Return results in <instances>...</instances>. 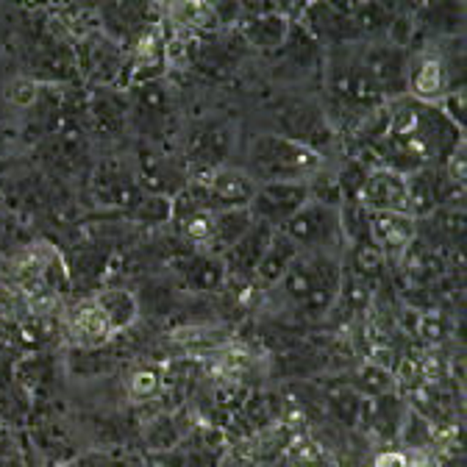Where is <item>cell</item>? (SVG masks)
I'll return each mask as SVG.
<instances>
[{"mask_svg":"<svg viewBox=\"0 0 467 467\" xmlns=\"http://www.w3.org/2000/svg\"><path fill=\"white\" fill-rule=\"evenodd\" d=\"M126 220L145 225V228H159L167 225L172 220V201L170 198H159V195H142L134 209L126 212Z\"/></svg>","mask_w":467,"mask_h":467,"instance_id":"29","label":"cell"},{"mask_svg":"<svg viewBox=\"0 0 467 467\" xmlns=\"http://www.w3.org/2000/svg\"><path fill=\"white\" fill-rule=\"evenodd\" d=\"M365 73L370 76L373 87L384 100H398L406 98V84H409V56L412 50L389 45L387 39L365 42L359 47Z\"/></svg>","mask_w":467,"mask_h":467,"instance_id":"7","label":"cell"},{"mask_svg":"<svg viewBox=\"0 0 467 467\" xmlns=\"http://www.w3.org/2000/svg\"><path fill=\"white\" fill-rule=\"evenodd\" d=\"M278 231L286 240L296 243L301 254H337L334 248L345 243L339 228V209L312 201L296 217L286 220Z\"/></svg>","mask_w":467,"mask_h":467,"instance_id":"6","label":"cell"},{"mask_svg":"<svg viewBox=\"0 0 467 467\" xmlns=\"http://www.w3.org/2000/svg\"><path fill=\"white\" fill-rule=\"evenodd\" d=\"M267 111L275 123L273 134L301 142L323 159L337 145V126L328 120L326 106L312 98H278Z\"/></svg>","mask_w":467,"mask_h":467,"instance_id":"3","label":"cell"},{"mask_svg":"<svg viewBox=\"0 0 467 467\" xmlns=\"http://www.w3.org/2000/svg\"><path fill=\"white\" fill-rule=\"evenodd\" d=\"M345 265L339 254H301L278 289L301 317H326L342 296Z\"/></svg>","mask_w":467,"mask_h":467,"instance_id":"1","label":"cell"},{"mask_svg":"<svg viewBox=\"0 0 467 467\" xmlns=\"http://www.w3.org/2000/svg\"><path fill=\"white\" fill-rule=\"evenodd\" d=\"M275 62H281L284 73H296V76H309L323 70L326 65V47L298 23L292 20L284 45L273 53Z\"/></svg>","mask_w":467,"mask_h":467,"instance_id":"14","label":"cell"},{"mask_svg":"<svg viewBox=\"0 0 467 467\" xmlns=\"http://www.w3.org/2000/svg\"><path fill=\"white\" fill-rule=\"evenodd\" d=\"M76 50V67L78 78L95 89V87H117L123 89L126 84V67H129V53L109 39L103 31H84L78 42L73 45Z\"/></svg>","mask_w":467,"mask_h":467,"instance_id":"4","label":"cell"},{"mask_svg":"<svg viewBox=\"0 0 467 467\" xmlns=\"http://www.w3.org/2000/svg\"><path fill=\"white\" fill-rule=\"evenodd\" d=\"M134 179L140 184V190L145 195H159V198H175L190 182V172L170 161L167 156H156V153H142L140 156V167L134 170Z\"/></svg>","mask_w":467,"mask_h":467,"instance_id":"15","label":"cell"},{"mask_svg":"<svg viewBox=\"0 0 467 467\" xmlns=\"http://www.w3.org/2000/svg\"><path fill=\"white\" fill-rule=\"evenodd\" d=\"M220 467H248V462L243 456H237V453H225L220 459Z\"/></svg>","mask_w":467,"mask_h":467,"instance_id":"34","label":"cell"},{"mask_svg":"<svg viewBox=\"0 0 467 467\" xmlns=\"http://www.w3.org/2000/svg\"><path fill=\"white\" fill-rule=\"evenodd\" d=\"M234 150V126L223 120H212L198 126L187 140V172L190 179H203L217 167L228 164Z\"/></svg>","mask_w":467,"mask_h":467,"instance_id":"8","label":"cell"},{"mask_svg":"<svg viewBox=\"0 0 467 467\" xmlns=\"http://www.w3.org/2000/svg\"><path fill=\"white\" fill-rule=\"evenodd\" d=\"M89 123L100 137H120L129 129V100L126 89L95 87L87 95Z\"/></svg>","mask_w":467,"mask_h":467,"instance_id":"16","label":"cell"},{"mask_svg":"<svg viewBox=\"0 0 467 467\" xmlns=\"http://www.w3.org/2000/svg\"><path fill=\"white\" fill-rule=\"evenodd\" d=\"M406 190H409V214L415 220H426L437 214L445 203L462 195V187H456L448 179L442 167H423L418 172H409Z\"/></svg>","mask_w":467,"mask_h":467,"instance_id":"11","label":"cell"},{"mask_svg":"<svg viewBox=\"0 0 467 467\" xmlns=\"http://www.w3.org/2000/svg\"><path fill=\"white\" fill-rule=\"evenodd\" d=\"M415 23V39L418 36H431L437 39H451L462 36L464 31V4H426L412 12Z\"/></svg>","mask_w":467,"mask_h":467,"instance_id":"21","label":"cell"},{"mask_svg":"<svg viewBox=\"0 0 467 467\" xmlns=\"http://www.w3.org/2000/svg\"><path fill=\"white\" fill-rule=\"evenodd\" d=\"M359 203L370 214H409L406 175L387 170V167H373L368 175V184L359 195Z\"/></svg>","mask_w":467,"mask_h":467,"instance_id":"12","label":"cell"},{"mask_svg":"<svg viewBox=\"0 0 467 467\" xmlns=\"http://www.w3.org/2000/svg\"><path fill=\"white\" fill-rule=\"evenodd\" d=\"M100 28L109 39H114L126 53L159 26V6L153 4H106L98 9Z\"/></svg>","mask_w":467,"mask_h":467,"instance_id":"10","label":"cell"},{"mask_svg":"<svg viewBox=\"0 0 467 467\" xmlns=\"http://www.w3.org/2000/svg\"><path fill=\"white\" fill-rule=\"evenodd\" d=\"M326 403L331 409V415L339 418L345 426H354L362 418V412H365V400L357 395V389H350V387H334V389H328Z\"/></svg>","mask_w":467,"mask_h":467,"instance_id":"30","label":"cell"},{"mask_svg":"<svg viewBox=\"0 0 467 467\" xmlns=\"http://www.w3.org/2000/svg\"><path fill=\"white\" fill-rule=\"evenodd\" d=\"M172 267L179 270L182 286L187 292H192V296H212V292H220L228 284L223 259L203 254V251H192L190 256L179 259Z\"/></svg>","mask_w":467,"mask_h":467,"instance_id":"19","label":"cell"},{"mask_svg":"<svg viewBox=\"0 0 467 467\" xmlns=\"http://www.w3.org/2000/svg\"><path fill=\"white\" fill-rule=\"evenodd\" d=\"M198 182L206 184L214 214L225 209H248L256 195V182L243 167H234V164H223Z\"/></svg>","mask_w":467,"mask_h":467,"instance_id":"13","label":"cell"},{"mask_svg":"<svg viewBox=\"0 0 467 467\" xmlns=\"http://www.w3.org/2000/svg\"><path fill=\"white\" fill-rule=\"evenodd\" d=\"M65 467H126V462L114 459L111 453H103V451H89V453L76 456V459L67 462Z\"/></svg>","mask_w":467,"mask_h":467,"instance_id":"33","label":"cell"},{"mask_svg":"<svg viewBox=\"0 0 467 467\" xmlns=\"http://www.w3.org/2000/svg\"><path fill=\"white\" fill-rule=\"evenodd\" d=\"M95 195L103 206H117L126 214L145 192L140 190L134 172L120 161H103L95 172Z\"/></svg>","mask_w":467,"mask_h":467,"instance_id":"18","label":"cell"},{"mask_svg":"<svg viewBox=\"0 0 467 467\" xmlns=\"http://www.w3.org/2000/svg\"><path fill=\"white\" fill-rule=\"evenodd\" d=\"M254 214L248 209H225L212 217V234L203 254L212 256H225L234 245H237L254 225Z\"/></svg>","mask_w":467,"mask_h":467,"instance_id":"23","label":"cell"},{"mask_svg":"<svg viewBox=\"0 0 467 467\" xmlns=\"http://www.w3.org/2000/svg\"><path fill=\"white\" fill-rule=\"evenodd\" d=\"M309 203L306 182H278V184H256V195L248 206L256 223L278 231L286 220L296 217Z\"/></svg>","mask_w":467,"mask_h":467,"instance_id":"9","label":"cell"},{"mask_svg":"<svg viewBox=\"0 0 467 467\" xmlns=\"http://www.w3.org/2000/svg\"><path fill=\"white\" fill-rule=\"evenodd\" d=\"M92 304L98 306L103 323L111 331V337L120 334V331L134 328V323L140 320V304H137V296H134L129 286H106V289H98Z\"/></svg>","mask_w":467,"mask_h":467,"instance_id":"22","label":"cell"},{"mask_svg":"<svg viewBox=\"0 0 467 467\" xmlns=\"http://www.w3.org/2000/svg\"><path fill=\"white\" fill-rule=\"evenodd\" d=\"M145 445L150 451H159V453H167V451H175L179 442L187 437V429L182 426V415H170V412H161L156 418H150L145 423Z\"/></svg>","mask_w":467,"mask_h":467,"instance_id":"27","label":"cell"},{"mask_svg":"<svg viewBox=\"0 0 467 467\" xmlns=\"http://www.w3.org/2000/svg\"><path fill=\"white\" fill-rule=\"evenodd\" d=\"M298 256H301L298 245L292 240H286L281 231H275L265 256H262V262H259V267H256V273H254V284H262V286H270V289L278 286L281 278L286 275V270L292 267V262H296Z\"/></svg>","mask_w":467,"mask_h":467,"instance_id":"24","label":"cell"},{"mask_svg":"<svg viewBox=\"0 0 467 467\" xmlns=\"http://www.w3.org/2000/svg\"><path fill=\"white\" fill-rule=\"evenodd\" d=\"M370 164L362 161L359 156H350L334 175H337V184L342 192V203H359V195L368 184V175H370Z\"/></svg>","mask_w":467,"mask_h":467,"instance_id":"28","label":"cell"},{"mask_svg":"<svg viewBox=\"0 0 467 467\" xmlns=\"http://www.w3.org/2000/svg\"><path fill=\"white\" fill-rule=\"evenodd\" d=\"M365 415L370 420V429L381 437V440H392L400 434V426L406 420V412H403V403L400 398H395L392 392L387 395H379V398H370L365 403Z\"/></svg>","mask_w":467,"mask_h":467,"instance_id":"26","label":"cell"},{"mask_svg":"<svg viewBox=\"0 0 467 467\" xmlns=\"http://www.w3.org/2000/svg\"><path fill=\"white\" fill-rule=\"evenodd\" d=\"M161 389V373L156 368H137L126 379V392L134 400H150Z\"/></svg>","mask_w":467,"mask_h":467,"instance_id":"32","label":"cell"},{"mask_svg":"<svg viewBox=\"0 0 467 467\" xmlns=\"http://www.w3.org/2000/svg\"><path fill=\"white\" fill-rule=\"evenodd\" d=\"M67 331L73 334V342H76V348H81V350H98V348L106 345L109 337H111L109 326L103 323V317H100V312H98V306H95L92 301L81 304V306L70 315Z\"/></svg>","mask_w":467,"mask_h":467,"instance_id":"25","label":"cell"},{"mask_svg":"<svg viewBox=\"0 0 467 467\" xmlns=\"http://www.w3.org/2000/svg\"><path fill=\"white\" fill-rule=\"evenodd\" d=\"M370 234L384 259H398L415 245L418 220L409 214H370Z\"/></svg>","mask_w":467,"mask_h":467,"instance_id":"20","label":"cell"},{"mask_svg":"<svg viewBox=\"0 0 467 467\" xmlns=\"http://www.w3.org/2000/svg\"><path fill=\"white\" fill-rule=\"evenodd\" d=\"M126 100H129V126L145 142H161L172 126V92L164 84V78L129 87Z\"/></svg>","mask_w":467,"mask_h":467,"instance_id":"5","label":"cell"},{"mask_svg":"<svg viewBox=\"0 0 467 467\" xmlns=\"http://www.w3.org/2000/svg\"><path fill=\"white\" fill-rule=\"evenodd\" d=\"M175 339L182 342L187 354H206V350H220L228 342V334L220 328H187V331H179Z\"/></svg>","mask_w":467,"mask_h":467,"instance_id":"31","label":"cell"},{"mask_svg":"<svg viewBox=\"0 0 467 467\" xmlns=\"http://www.w3.org/2000/svg\"><path fill=\"white\" fill-rule=\"evenodd\" d=\"M240 167L256 184L309 182L315 172L326 167V159L301 142H292L273 131H262L251 140L245 150V164Z\"/></svg>","mask_w":467,"mask_h":467,"instance_id":"2","label":"cell"},{"mask_svg":"<svg viewBox=\"0 0 467 467\" xmlns=\"http://www.w3.org/2000/svg\"><path fill=\"white\" fill-rule=\"evenodd\" d=\"M273 234H275V231H273L270 225L254 223L245 237H243L237 245H234L225 256H220L223 265H225L228 281H245V284H254V273H256V267H259V262H262V256H265V251H267V245H270V240H273Z\"/></svg>","mask_w":467,"mask_h":467,"instance_id":"17","label":"cell"}]
</instances>
